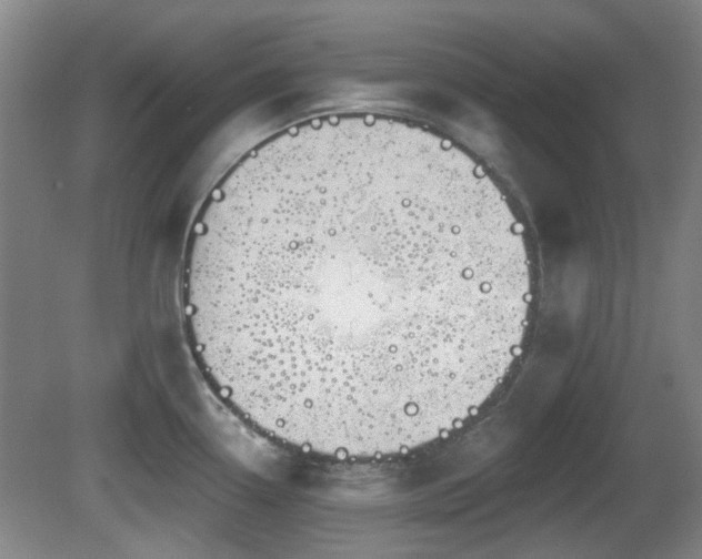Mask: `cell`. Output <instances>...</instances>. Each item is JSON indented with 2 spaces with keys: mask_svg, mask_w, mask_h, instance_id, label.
<instances>
[{
  "mask_svg": "<svg viewBox=\"0 0 702 559\" xmlns=\"http://www.w3.org/2000/svg\"><path fill=\"white\" fill-rule=\"evenodd\" d=\"M532 298L523 228L467 152L375 113L300 122L202 203L181 299L217 396L335 458L407 453L500 387Z\"/></svg>",
  "mask_w": 702,
  "mask_h": 559,
  "instance_id": "cell-1",
  "label": "cell"
}]
</instances>
